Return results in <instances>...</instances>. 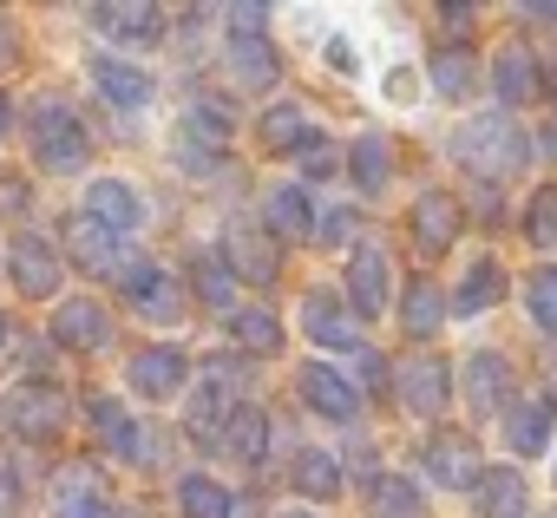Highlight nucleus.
Returning <instances> with one entry per match:
<instances>
[{
    "label": "nucleus",
    "mask_w": 557,
    "mask_h": 518,
    "mask_svg": "<svg viewBox=\"0 0 557 518\" xmlns=\"http://www.w3.org/2000/svg\"><path fill=\"white\" fill-rule=\"evenodd\" d=\"M348 171H355V190H387V171H394V151H387V138L381 132H361L355 145H348Z\"/></svg>",
    "instance_id": "obj_27"
},
{
    "label": "nucleus",
    "mask_w": 557,
    "mask_h": 518,
    "mask_svg": "<svg viewBox=\"0 0 557 518\" xmlns=\"http://www.w3.org/2000/svg\"><path fill=\"white\" fill-rule=\"evenodd\" d=\"M132 309H138V316H145V322H177V316H184V289H177V283H164V276H158V283H151V289H145V296H138V303H132Z\"/></svg>",
    "instance_id": "obj_38"
},
{
    "label": "nucleus",
    "mask_w": 557,
    "mask_h": 518,
    "mask_svg": "<svg viewBox=\"0 0 557 518\" xmlns=\"http://www.w3.org/2000/svg\"><path fill=\"white\" fill-rule=\"evenodd\" d=\"M453 236H459V203H453L446 190H420V197H413V243L440 256Z\"/></svg>",
    "instance_id": "obj_23"
},
{
    "label": "nucleus",
    "mask_w": 557,
    "mask_h": 518,
    "mask_svg": "<svg viewBox=\"0 0 557 518\" xmlns=\"http://www.w3.org/2000/svg\"><path fill=\"white\" fill-rule=\"evenodd\" d=\"M550 518H557V511H550Z\"/></svg>",
    "instance_id": "obj_56"
},
{
    "label": "nucleus",
    "mask_w": 557,
    "mask_h": 518,
    "mask_svg": "<svg viewBox=\"0 0 557 518\" xmlns=\"http://www.w3.org/2000/svg\"><path fill=\"white\" fill-rule=\"evenodd\" d=\"M537 145H544V151H550V158H557V119H550V125H544V132H537Z\"/></svg>",
    "instance_id": "obj_53"
},
{
    "label": "nucleus",
    "mask_w": 557,
    "mask_h": 518,
    "mask_svg": "<svg viewBox=\"0 0 557 518\" xmlns=\"http://www.w3.org/2000/svg\"><path fill=\"white\" fill-rule=\"evenodd\" d=\"M92 79H99V92H106L112 106H145L151 86H158L145 66H125V60H92Z\"/></svg>",
    "instance_id": "obj_26"
},
{
    "label": "nucleus",
    "mask_w": 557,
    "mask_h": 518,
    "mask_svg": "<svg viewBox=\"0 0 557 518\" xmlns=\"http://www.w3.org/2000/svg\"><path fill=\"white\" fill-rule=\"evenodd\" d=\"M223 256H230V270L236 276H249L256 289H269L275 276H283V256H275V236L262 230V223H230V236H223Z\"/></svg>",
    "instance_id": "obj_9"
},
{
    "label": "nucleus",
    "mask_w": 557,
    "mask_h": 518,
    "mask_svg": "<svg viewBox=\"0 0 557 518\" xmlns=\"http://www.w3.org/2000/svg\"><path fill=\"white\" fill-rule=\"evenodd\" d=\"M479 86V60L466 53V47H440V60H433V92L440 99H466Z\"/></svg>",
    "instance_id": "obj_33"
},
{
    "label": "nucleus",
    "mask_w": 557,
    "mask_h": 518,
    "mask_svg": "<svg viewBox=\"0 0 557 518\" xmlns=\"http://www.w3.org/2000/svg\"><path fill=\"white\" fill-rule=\"evenodd\" d=\"M230 66H236V86H275L283 79V60H275V47L256 34V27H230Z\"/></svg>",
    "instance_id": "obj_22"
},
{
    "label": "nucleus",
    "mask_w": 557,
    "mask_h": 518,
    "mask_svg": "<svg viewBox=\"0 0 557 518\" xmlns=\"http://www.w3.org/2000/svg\"><path fill=\"white\" fill-rule=\"evenodd\" d=\"M335 164H342V151L329 145V132H309V145H302V171H309V177H329Z\"/></svg>",
    "instance_id": "obj_42"
},
{
    "label": "nucleus",
    "mask_w": 557,
    "mask_h": 518,
    "mask_svg": "<svg viewBox=\"0 0 557 518\" xmlns=\"http://www.w3.org/2000/svg\"><path fill=\"white\" fill-rule=\"evenodd\" d=\"M283 518H309V511H283Z\"/></svg>",
    "instance_id": "obj_55"
},
{
    "label": "nucleus",
    "mask_w": 557,
    "mask_h": 518,
    "mask_svg": "<svg viewBox=\"0 0 557 518\" xmlns=\"http://www.w3.org/2000/svg\"><path fill=\"white\" fill-rule=\"evenodd\" d=\"M302 329H309V342L342 348V355H361V348H368L361 329H355V309H348L335 289H309V296H302Z\"/></svg>",
    "instance_id": "obj_6"
},
{
    "label": "nucleus",
    "mask_w": 557,
    "mask_h": 518,
    "mask_svg": "<svg viewBox=\"0 0 557 518\" xmlns=\"http://www.w3.org/2000/svg\"><path fill=\"white\" fill-rule=\"evenodd\" d=\"M21 60V34H14V21L0 14V66H14Z\"/></svg>",
    "instance_id": "obj_45"
},
{
    "label": "nucleus",
    "mask_w": 557,
    "mask_h": 518,
    "mask_svg": "<svg viewBox=\"0 0 557 518\" xmlns=\"http://www.w3.org/2000/svg\"><path fill=\"white\" fill-rule=\"evenodd\" d=\"M223 158H230V132H223V112L203 99V106H190L184 125H177V164H184V171H210V164H223Z\"/></svg>",
    "instance_id": "obj_5"
},
{
    "label": "nucleus",
    "mask_w": 557,
    "mask_h": 518,
    "mask_svg": "<svg viewBox=\"0 0 557 518\" xmlns=\"http://www.w3.org/2000/svg\"><path fill=\"white\" fill-rule=\"evenodd\" d=\"M21 190H27L21 177H0V210H21Z\"/></svg>",
    "instance_id": "obj_49"
},
{
    "label": "nucleus",
    "mask_w": 557,
    "mask_h": 518,
    "mask_svg": "<svg viewBox=\"0 0 557 518\" xmlns=\"http://www.w3.org/2000/svg\"><path fill=\"white\" fill-rule=\"evenodd\" d=\"M256 132H262L269 151H302V145H309V112H302L296 99H289V106H269Z\"/></svg>",
    "instance_id": "obj_31"
},
{
    "label": "nucleus",
    "mask_w": 557,
    "mask_h": 518,
    "mask_svg": "<svg viewBox=\"0 0 557 518\" xmlns=\"http://www.w3.org/2000/svg\"><path fill=\"white\" fill-rule=\"evenodd\" d=\"M14 283H21V296H60V256H53V243L47 236H14Z\"/></svg>",
    "instance_id": "obj_14"
},
{
    "label": "nucleus",
    "mask_w": 557,
    "mask_h": 518,
    "mask_svg": "<svg viewBox=\"0 0 557 518\" xmlns=\"http://www.w3.org/2000/svg\"><path fill=\"white\" fill-rule=\"evenodd\" d=\"M387 99H394V106H413V99H420V73H413V66H394V73H387Z\"/></svg>",
    "instance_id": "obj_43"
},
{
    "label": "nucleus",
    "mask_w": 557,
    "mask_h": 518,
    "mask_svg": "<svg viewBox=\"0 0 557 518\" xmlns=\"http://www.w3.org/2000/svg\"><path fill=\"white\" fill-rule=\"evenodd\" d=\"M329 66H335V73H355V47H348V40H329Z\"/></svg>",
    "instance_id": "obj_48"
},
{
    "label": "nucleus",
    "mask_w": 557,
    "mask_h": 518,
    "mask_svg": "<svg viewBox=\"0 0 557 518\" xmlns=\"http://www.w3.org/2000/svg\"><path fill=\"white\" fill-rule=\"evenodd\" d=\"M505 387H511L505 355L479 348V355L466 361V407H472V414H498V407H511V400H505Z\"/></svg>",
    "instance_id": "obj_21"
},
{
    "label": "nucleus",
    "mask_w": 557,
    "mask_h": 518,
    "mask_svg": "<svg viewBox=\"0 0 557 518\" xmlns=\"http://www.w3.org/2000/svg\"><path fill=\"white\" fill-rule=\"evenodd\" d=\"M322 236H329V243H342V236H355V210H335V217L322 223Z\"/></svg>",
    "instance_id": "obj_47"
},
{
    "label": "nucleus",
    "mask_w": 557,
    "mask_h": 518,
    "mask_svg": "<svg viewBox=\"0 0 557 518\" xmlns=\"http://www.w3.org/2000/svg\"><path fill=\"white\" fill-rule=\"evenodd\" d=\"M177 511L184 518H230V492L216 485V479H177Z\"/></svg>",
    "instance_id": "obj_36"
},
{
    "label": "nucleus",
    "mask_w": 557,
    "mask_h": 518,
    "mask_svg": "<svg viewBox=\"0 0 557 518\" xmlns=\"http://www.w3.org/2000/svg\"><path fill=\"white\" fill-rule=\"evenodd\" d=\"M230 342L249 348V355H275L283 348V322H275L269 309H230Z\"/></svg>",
    "instance_id": "obj_30"
},
{
    "label": "nucleus",
    "mask_w": 557,
    "mask_h": 518,
    "mask_svg": "<svg viewBox=\"0 0 557 518\" xmlns=\"http://www.w3.org/2000/svg\"><path fill=\"white\" fill-rule=\"evenodd\" d=\"M86 414H92V427L106 433V446H112L125 466H145V459H151V433H145L138 420H125V414H119V400L92 394V400H86Z\"/></svg>",
    "instance_id": "obj_16"
},
{
    "label": "nucleus",
    "mask_w": 557,
    "mask_h": 518,
    "mask_svg": "<svg viewBox=\"0 0 557 518\" xmlns=\"http://www.w3.org/2000/svg\"><path fill=\"white\" fill-rule=\"evenodd\" d=\"M524 21H537V27H557V8H524Z\"/></svg>",
    "instance_id": "obj_51"
},
{
    "label": "nucleus",
    "mask_w": 557,
    "mask_h": 518,
    "mask_svg": "<svg viewBox=\"0 0 557 518\" xmlns=\"http://www.w3.org/2000/svg\"><path fill=\"white\" fill-rule=\"evenodd\" d=\"M230 518H256V498H230Z\"/></svg>",
    "instance_id": "obj_52"
},
{
    "label": "nucleus",
    "mask_w": 557,
    "mask_h": 518,
    "mask_svg": "<svg viewBox=\"0 0 557 518\" xmlns=\"http://www.w3.org/2000/svg\"><path fill=\"white\" fill-rule=\"evenodd\" d=\"M92 27L125 40V47H158L164 40V14L151 8V0H132V8H92Z\"/></svg>",
    "instance_id": "obj_18"
},
{
    "label": "nucleus",
    "mask_w": 557,
    "mask_h": 518,
    "mask_svg": "<svg viewBox=\"0 0 557 518\" xmlns=\"http://www.w3.org/2000/svg\"><path fill=\"white\" fill-rule=\"evenodd\" d=\"M236 414H243V407H236V394H230V361H210V368L197 374V387H190L184 420H190L197 440H216V427H230Z\"/></svg>",
    "instance_id": "obj_8"
},
{
    "label": "nucleus",
    "mask_w": 557,
    "mask_h": 518,
    "mask_svg": "<svg viewBox=\"0 0 557 518\" xmlns=\"http://www.w3.org/2000/svg\"><path fill=\"white\" fill-rule=\"evenodd\" d=\"M550 427H557V394H531V400H511V407H505L511 453H544Z\"/></svg>",
    "instance_id": "obj_19"
},
{
    "label": "nucleus",
    "mask_w": 557,
    "mask_h": 518,
    "mask_svg": "<svg viewBox=\"0 0 557 518\" xmlns=\"http://www.w3.org/2000/svg\"><path fill=\"white\" fill-rule=\"evenodd\" d=\"M524 296H531V316H537L544 329H557V263H550V270H537V276L524 283Z\"/></svg>",
    "instance_id": "obj_39"
},
{
    "label": "nucleus",
    "mask_w": 557,
    "mask_h": 518,
    "mask_svg": "<svg viewBox=\"0 0 557 518\" xmlns=\"http://www.w3.org/2000/svg\"><path fill=\"white\" fill-rule=\"evenodd\" d=\"M86 217L125 236V230H138V223H145V197H138L125 177H99V184L86 190Z\"/></svg>",
    "instance_id": "obj_15"
},
{
    "label": "nucleus",
    "mask_w": 557,
    "mask_h": 518,
    "mask_svg": "<svg viewBox=\"0 0 557 518\" xmlns=\"http://www.w3.org/2000/svg\"><path fill=\"white\" fill-rule=\"evenodd\" d=\"M27 138H34L40 164H53V171H79V164L92 158L86 119H79L66 99H34V112H27Z\"/></svg>",
    "instance_id": "obj_2"
},
{
    "label": "nucleus",
    "mask_w": 557,
    "mask_h": 518,
    "mask_svg": "<svg viewBox=\"0 0 557 518\" xmlns=\"http://www.w3.org/2000/svg\"><path fill=\"white\" fill-rule=\"evenodd\" d=\"M66 420H73V400H66V387H53V381H14L8 387V427L21 433V440H34V446H53L60 433H66Z\"/></svg>",
    "instance_id": "obj_3"
},
{
    "label": "nucleus",
    "mask_w": 557,
    "mask_h": 518,
    "mask_svg": "<svg viewBox=\"0 0 557 518\" xmlns=\"http://www.w3.org/2000/svg\"><path fill=\"white\" fill-rule=\"evenodd\" d=\"M289 485H296L302 498H342V466H335L329 453H296Z\"/></svg>",
    "instance_id": "obj_32"
},
{
    "label": "nucleus",
    "mask_w": 557,
    "mask_h": 518,
    "mask_svg": "<svg viewBox=\"0 0 557 518\" xmlns=\"http://www.w3.org/2000/svg\"><path fill=\"white\" fill-rule=\"evenodd\" d=\"M8 132H14V106H8V92H0V145H8Z\"/></svg>",
    "instance_id": "obj_50"
},
{
    "label": "nucleus",
    "mask_w": 557,
    "mask_h": 518,
    "mask_svg": "<svg viewBox=\"0 0 557 518\" xmlns=\"http://www.w3.org/2000/svg\"><path fill=\"white\" fill-rule=\"evenodd\" d=\"M296 387H302V400H309L322 420H355V414H361V394H355L335 368H322V361L296 368Z\"/></svg>",
    "instance_id": "obj_13"
},
{
    "label": "nucleus",
    "mask_w": 557,
    "mask_h": 518,
    "mask_svg": "<svg viewBox=\"0 0 557 518\" xmlns=\"http://www.w3.org/2000/svg\"><path fill=\"white\" fill-rule=\"evenodd\" d=\"M230 453L249 459V466L269 459V414H262V407H243V414L230 420Z\"/></svg>",
    "instance_id": "obj_35"
},
{
    "label": "nucleus",
    "mask_w": 557,
    "mask_h": 518,
    "mask_svg": "<svg viewBox=\"0 0 557 518\" xmlns=\"http://www.w3.org/2000/svg\"><path fill=\"white\" fill-rule=\"evenodd\" d=\"M394 387H400L407 414H440V407H446V394H453V368H446L440 355L413 348V355L394 368Z\"/></svg>",
    "instance_id": "obj_7"
},
{
    "label": "nucleus",
    "mask_w": 557,
    "mask_h": 518,
    "mask_svg": "<svg viewBox=\"0 0 557 518\" xmlns=\"http://www.w3.org/2000/svg\"><path fill=\"white\" fill-rule=\"evenodd\" d=\"M269 230L275 236H289V243H309V190L302 184H275L269 190Z\"/></svg>",
    "instance_id": "obj_29"
},
{
    "label": "nucleus",
    "mask_w": 557,
    "mask_h": 518,
    "mask_svg": "<svg viewBox=\"0 0 557 518\" xmlns=\"http://www.w3.org/2000/svg\"><path fill=\"white\" fill-rule=\"evenodd\" d=\"M66 243H73V256H79V270H92V276H125L132 256H138V249L119 243V230H106V223H92V217H73Z\"/></svg>",
    "instance_id": "obj_11"
},
{
    "label": "nucleus",
    "mask_w": 557,
    "mask_h": 518,
    "mask_svg": "<svg viewBox=\"0 0 557 518\" xmlns=\"http://www.w3.org/2000/svg\"><path fill=\"white\" fill-rule=\"evenodd\" d=\"M400 322H407V335H413V342H426V335L446 322V296H440V283H413V289H407V303H400Z\"/></svg>",
    "instance_id": "obj_34"
},
{
    "label": "nucleus",
    "mask_w": 557,
    "mask_h": 518,
    "mask_svg": "<svg viewBox=\"0 0 557 518\" xmlns=\"http://www.w3.org/2000/svg\"><path fill=\"white\" fill-rule=\"evenodd\" d=\"M374 518H426L413 479H374Z\"/></svg>",
    "instance_id": "obj_37"
},
{
    "label": "nucleus",
    "mask_w": 557,
    "mask_h": 518,
    "mask_svg": "<svg viewBox=\"0 0 557 518\" xmlns=\"http://www.w3.org/2000/svg\"><path fill=\"white\" fill-rule=\"evenodd\" d=\"M472 498H479V518H524V472H518V466L485 472V479L472 485Z\"/></svg>",
    "instance_id": "obj_25"
},
{
    "label": "nucleus",
    "mask_w": 557,
    "mask_h": 518,
    "mask_svg": "<svg viewBox=\"0 0 557 518\" xmlns=\"http://www.w3.org/2000/svg\"><path fill=\"white\" fill-rule=\"evenodd\" d=\"M426 472H433L440 485H479V479H485L479 446H472L466 433H433V440H426Z\"/></svg>",
    "instance_id": "obj_17"
},
{
    "label": "nucleus",
    "mask_w": 557,
    "mask_h": 518,
    "mask_svg": "<svg viewBox=\"0 0 557 518\" xmlns=\"http://www.w3.org/2000/svg\"><path fill=\"white\" fill-rule=\"evenodd\" d=\"M0 348H8V322H0Z\"/></svg>",
    "instance_id": "obj_54"
},
{
    "label": "nucleus",
    "mask_w": 557,
    "mask_h": 518,
    "mask_svg": "<svg viewBox=\"0 0 557 518\" xmlns=\"http://www.w3.org/2000/svg\"><path fill=\"white\" fill-rule=\"evenodd\" d=\"M531 243H557V184L531 197Z\"/></svg>",
    "instance_id": "obj_41"
},
{
    "label": "nucleus",
    "mask_w": 557,
    "mask_h": 518,
    "mask_svg": "<svg viewBox=\"0 0 557 518\" xmlns=\"http://www.w3.org/2000/svg\"><path fill=\"white\" fill-rule=\"evenodd\" d=\"M492 86H498L505 106H524V99L544 92V73H537V60H531L524 47H505V53L492 60Z\"/></svg>",
    "instance_id": "obj_24"
},
{
    "label": "nucleus",
    "mask_w": 557,
    "mask_h": 518,
    "mask_svg": "<svg viewBox=\"0 0 557 518\" xmlns=\"http://www.w3.org/2000/svg\"><path fill=\"white\" fill-rule=\"evenodd\" d=\"M53 342L73 348V355H99V348H112V316L92 296H73V303L53 309Z\"/></svg>",
    "instance_id": "obj_10"
},
{
    "label": "nucleus",
    "mask_w": 557,
    "mask_h": 518,
    "mask_svg": "<svg viewBox=\"0 0 557 518\" xmlns=\"http://www.w3.org/2000/svg\"><path fill=\"white\" fill-rule=\"evenodd\" d=\"M14 505H21V479H14L8 459H0V518H14Z\"/></svg>",
    "instance_id": "obj_44"
},
{
    "label": "nucleus",
    "mask_w": 557,
    "mask_h": 518,
    "mask_svg": "<svg viewBox=\"0 0 557 518\" xmlns=\"http://www.w3.org/2000/svg\"><path fill=\"white\" fill-rule=\"evenodd\" d=\"M387 249L381 243H355V263H348V309L355 316H381L387 309Z\"/></svg>",
    "instance_id": "obj_12"
},
{
    "label": "nucleus",
    "mask_w": 557,
    "mask_h": 518,
    "mask_svg": "<svg viewBox=\"0 0 557 518\" xmlns=\"http://www.w3.org/2000/svg\"><path fill=\"white\" fill-rule=\"evenodd\" d=\"M453 158H459L472 177L498 184V177H518V171L531 164V138L518 132V119L485 112V119H466V125L453 132Z\"/></svg>",
    "instance_id": "obj_1"
},
{
    "label": "nucleus",
    "mask_w": 557,
    "mask_h": 518,
    "mask_svg": "<svg viewBox=\"0 0 557 518\" xmlns=\"http://www.w3.org/2000/svg\"><path fill=\"white\" fill-rule=\"evenodd\" d=\"M505 296V270H498V256H479V263L466 270V283H459V296H453V316H479V309H492Z\"/></svg>",
    "instance_id": "obj_28"
},
{
    "label": "nucleus",
    "mask_w": 557,
    "mask_h": 518,
    "mask_svg": "<svg viewBox=\"0 0 557 518\" xmlns=\"http://www.w3.org/2000/svg\"><path fill=\"white\" fill-rule=\"evenodd\" d=\"M197 289H203V303H216V309H230V296H236V283L223 276L216 256H197Z\"/></svg>",
    "instance_id": "obj_40"
},
{
    "label": "nucleus",
    "mask_w": 557,
    "mask_h": 518,
    "mask_svg": "<svg viewBox=\"0 0 557 518\" xmlns=\"http://www.w3.org/2000/svg\"><path fill=\"white\" fill-rule=\"evenodd\" d=\"M440 27H453V47H459V40H466V27H472V8H446V14H440Z\"/></svg>",
    "instance_id": "obj_46"
},
{
    "label": "nucleus",
    "mask_w": 557,
    "mask_h": 518,
    "mask_svg": "<svg viewBox=\"0 0 557 518\" xmlns=\"http://www.w3.org/2000/svg\"><path fill=\"white\" fill-rule=\"evenodd\" d=\"M132 387L145 400H171L184 387V348H138L132 355Z\"/></svg>",
    "instance_id": "obj_20"
},
{
    "label": "nucleus",
    "mask_w": 557,
    "mask_h": 518,
    "mask_svg": "<svg viewBox=\"0 0 557 518\" xmlns=\"http://www.w3.org/2000/svg\"><path fill=\"white\" fill-rule=\"evenodd\" d=\"M53 511L60 518H112V485L92 459H66L53 472Z\"/></svg>",
    "instance_id": "obj_4"
}]
</instances>
